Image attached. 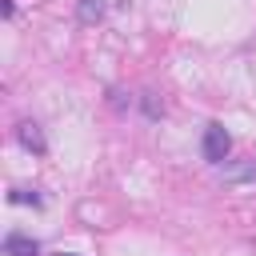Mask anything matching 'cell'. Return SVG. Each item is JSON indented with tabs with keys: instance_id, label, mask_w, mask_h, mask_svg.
<instances>
[{
	"instance_id": "2",
	"label": "cell",
	"mask_w": 256,
	"mask_h": 256,
	"mask_svg": "<svg viewBox=\"0 0 256 256\" xmlns=\"http://www.w3.org/2000/svg\"><path fill=\"white\" fill-rule=\"evenodd\" d=\"M36 252H40V244L32 236H24V232H8L4 236V256H36Z\"/></svg>"
},
{
	"instance_id": "7",
	"label": "cell",
	"mask_w": 256,
	"mask_h": 256,
	"mask_svg": "<svg viewBox=\"0 0 256 256\" xmlns=\"http://www.w3.org/2000/svg\"><path fill=\"white\" fill-rule=\"evenodd\" d=\"M64 256H76V252H64Z\"/></svg>"
},
{
	"instance_id": "1",
	"label": "cell",
	"mask_w": 256,
	"mask_h": 256,
	"mask_svg": "<svg viewBox=\"0 0 256 256\" xmlns=\"http://www.w3.org/2000/svg\"><path fill=\"white\" fill-rule=\"evenodd\" d=\"M228 148H232V136L224 132V124H208L204 128V140H200V152L208 164H224L228 160Z\"/></svg>"
},
{
	"instance_id": "5",
	"label": "cell",
	"mask_w": 256,
	"mask_h": 256,
	"mask_svg": "<svg viewBox=\"0 0 256 256\" xmlns=\"http://www.w3.org/2000/svg\"><path fill=\"white\" fill-rule=\"evenodd\" d=\"M228 180H252L256 176V164H240V168H232V172H224Z\"/></svg>"
},
{
	"instance_id": "3",
	"label": "cell",
	"mask_w": 256,
	"mask_h": 256,
	"mask_svg": "<svg viewBox=\"0 0 256 256\" xmlns=\"http://www.w3.org/2000/svg\"><path fill=\"white\" fill-rule=\"evenodd\" d=\"M16 136H20V144H24L28 152H36V156H44V148H48V144H44V136H40V128H36L32 120H24V124L16 128Z\"/></svg>"
},
{
	"instance_id": "4",
	"label": "cell",
	"mask_w": 256,
	"mask_h": 256,
	"mask_svg": "<svg viewBox=\"0 0 256 256\" xmlns=\"http://www.w3.org/2000/svg\"><path fill=\"white\" fill-rule=\"evenodd\" d=\"M100 16H104V0H80V20L84 24H92Z\"/></svg>"
},
{
	"instance_id": "6",
	"label": "cell",
	"mask_w": 256,
	"mask_h": 256,
	"mask_svg": "<svg viewBox=\"0 0 256 256\" xmlns=\"http://www.w3.org/2000/svg\"><path fill=\"white\" fill-rule=\"evenodd\" d=\"M8 200H12V204H40V196H36V192H28V188H16Z\"/></svg>"
}]
</instances>
